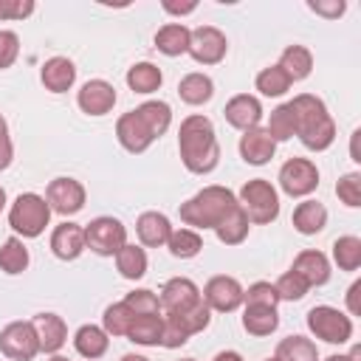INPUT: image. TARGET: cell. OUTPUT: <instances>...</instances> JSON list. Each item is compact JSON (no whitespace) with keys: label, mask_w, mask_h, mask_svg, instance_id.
<instances>
[{"label":"cell","mask_w":361,"mask_h":361,"mask_svg":"<svg viewBox=\"0 0 361 361\" xmlns=\"http://www.w3.org/2000/svg\"><path fill=\"white\" fill-rule=\"evenodd\" d=\"M178 152L189 172L195 175L212 172L220 161V144L214 135V124L200 113L186 116L178 130Z\"/></svg>","instance_id":"6da1fadb"},{"label":"cell","mask_w":361,"mask_h":361,"mask_svg":"<svg viewBox=\"0 0 361 361\" xmlns=\"http://www.w3.org/2000/svg\"><path fill=\"white\" fill-rule=\"evenodd\" d=\"M237 206V195L226 186H203L186 203H180V220L192 228H217V223Z\"/></svg>","instance_id":"7a4b0ae2"},{"label":"cell","mask_w":361,"mask_h":361,"mask_svg":"<svg viewBox=\"0 0 361 361\" xmlns=\"http://www.w3.org/2000/svg\"><path fill=\"white\" fill-rule=\"evenodd\" d=\"M48 223H51V206L42 195L23 192L14 197V203L8 209V226L14 228V234L31 240V237H39Z\"/></svg>","instance_id":"3957f363"},{"label":"cell","mask_w":361,"mask_h":361,"mask_svg":"<svg viewBox=\"0 0 361 361\" xmlns=\"http://www.w3.org/2000/svg\"><path fill=\"white\" fill-rule=\"evenodd\" d=\"M237 203L245 212L248 223L268 226V223H274L279 217V195H276L274 183L265 180V178H254V180L243 183Z\"/></svg>","instance_id":"277c9868"},{"label":"cell","mask_w":361,"mask_h":361,"mask_svg":"<svg viewBox=\"0 0 361 361\" xmlns=\"http://www.w3.org/2000/svg\"><path fill=\"white\" fill-rule=\"evenodd\" d=\"M307 330L327 344H347L353 338V319L330 305H316L307 310Z\"/></svg>","instance_id":"5b68a950"},{"label":"cell","mask_w":361,"mask_h":361,"mask_svg":"<svg viewBox=\"0 0 361 361\" xmlns=\"http://www.w3.org/2000/svg\"><path fill=\"white\" fill-rule=\"evenodd\" d=\"M127 245V226L116 217H96L85 226V248L99 257H116Z\"/></svg>","instance_id":"8992f818"},{"label":"cell","mask_w":361,"mask_h":361,"mask_svg":"<svg viewBox=\"0 0 361 361\" xmlns=\"http://www.w3.org/2000/svg\"><path fill=\"white\" fill-rule=\"evenodd\" d=\"M0 353L11 361H31L39 353V338L31 322H8L0 330Z\"/></svg>","instance_id":"52a82bcc"},{"label":"cell","mask_w":361,"mask_h":361,"mask_svg":"<svg viewBox=\"0 0 361 361\" xmlns=\"http://www.w3.org/2000/svg\"><path fill=\"white\" fill-rule=\"evenodd\" d=\"M319 186V169L307 158H288L279 169V189L290 197H307Z\"/></svg>","instance_id":"ba28073f"},{"label":"cell","mask_w":361,"mask_h":361,"mask_svg":"<svg viewBox=\"0 0 361 361\" xmlns=\"http://www.w3.org/2000/svg\"><path fill=\"white\" fill-rule=\"evenodd\" d=\"M226 51H228L226 34H223L220 28H214V25H200V28L192 31V37H189V51H186V54H189L197 65H217V62H223Z\"/></svg>","instance_id":"9c48e42d"},{"label":"cell","mask_w":361,"mask_h":361,"mask_svg":"<svg viewBox=\"0 0 361 361\" xmlns=\"http://www.w3.org/2000/svg\"><path fill=\"white\" fill-rule=\"evenodd\" d=\"M200 299L209 305V310H217V313H231L243 305V285L234 279V276H226V274H217L206 282Z\"/></svg>","instance_id":"30bf717a"},{"label":"cell","mask_w":361,"mask_h":361,"mask_svg":"<svg viewBox=\"0 0 361 361\" xmlns=\"http://www.w3.org/2000/svg\"><path fill=\"white\" fill-rule=\"evenodd\" d=\"M85 197H87L85 195V186L76 178H54L48 183V189H45V200H48L51 212L65 214V217L82 212Z\"/></svg>","instance_id":"8fae6325"},{"label":"cell","mask_w":361,"mask_h":361,"mask_svg":"<svg viewBox=\"0 0 361 361\" xmlns=\"http://www.w3.org/2000/svg\"><path fill=\"white\" fill-rule=\"evenodd\" d=\"M158 302L164 313H183L200 302V288L186 276H172L164 282Z\"/></svg>","instance_id":"7c38bea8"},{"label":"cell","mask_w":361,"mask_h":361,"mask_svg":"<svg viewBox=\"0 0 361 361\" xmlns=\"http://www.w3.org/2000/svg\"><path fill=\"white\" fill-rule=\"evenodd\" d=\"M76 104H79V110L87 113V116H104V113H110L113 104H116V87H113L110 82H104V79H90V82H85V85L79 87Z\"/></svg>","instance_id":"4fadbf2b"},{"label":"cell","mask_w":361,"mask_h":361,"mask_svg":"<svg viewBox=\"0 0 361 361\" xmlns=\"http://www.w3.org/2000/svg\"><path fill=\"white\" fill-rule=\"evenodd\" d=\"M223 116H226V121H228L231 127H237V130L245 133V130L259 127V121H262V104H259V99L251 96V93H237V96H231V99L226 102Z\"/></svg>","instance_id":"5bb4252c"},{"label":"cell","mask_w":361,"mask_h":361,"mask_svg":"<svg viewBox=\"0 0 361 361\" xmlns=\"http://www.w3.org/2000/svg\"><path fill=\"white\" fill-rule=\"evenodd\" d=\"M34 330H37V338H39V353H51L56 355L62 350V344L68 341V324L62 316L56 313H37L31 319Z\"/></svg>","instance_id":"9a60e30c"},{"label":"cell","mask_w":361,"mask_h":361,"mask_svg":"<svg viewBox=\"0 0 361 361\" xmlns=\"http://www.w3.org/2000/svg\"><path fill=\"white\" fill-rule=\"evenodd\" d=\"M116 138H118V144H121L127 152H133V155L144 152V149L155 141V138L149 135V130L144 127V121L138 118L135 110L124 113V116L116 121Z\"/></svg>","instance_id":"2e32d148"},{"label":"cell","mask_w":361,"mask_h":361,"mask_svg":"<svg viewBox=\"0 0 361 361\" xmlns=\"http://www.w3.org/2000/svg\"><path fill=\"white\" fill-rule=\"evenodd\" d=\"M274 152H276V141L265 133V127H254V130H245L240 135V155L245 164L262 166L274 158Z\"/></svg>","instance_id":"e0dca14e"},{"label":"cell","mask_w":361,"mask_h":361,"mask_svg":"<svg viewBox=\"0 0 361 361\" xmlns=\"http://www.w3.org/2000/svg\"><path fill=\"white\" fill-rule=\"evenodd\" d=\"M51 251L65 262L76 259L85 251V228L79 223H71V220L59 223L51 234Z\"/></svg>","instance_id":"ac0fdd59"},{"label":"cell","mask_w":361,"mask_h":361,"mask_svg":"<svg viewBox=\"0 0 361 361\" xmlns=\"http://www.w3.org/2000/svg\"><path fill=\"white\" fill-rule=\"evenodd\" d=\"M39 79H42L45 90H51V93H65V90H71L73 82H76V65H73L68 56H51V59L42 65Z\"/></svg>","instance_id":"d6986e66"},{"label":"cell","mask_w":361,"mask_h":361,"mask_svg":"<svg viewBox=\"0 0 361 361\" xmlns=\"http://www.w3.org/2000/svg\"><path fill=\"white\" fill-rule=\"evenodd\" d=\"M288 104H290V110H293V116H296V135L305 133V130H310V127H316L319 121L330 118L324 102H322L319 96H313V93H299V96H293Z\"/></svg>","instance_id":"ffe728a7"},{"label":"cell","mask_w":361,"mask_h":361,"mask_svg":"<svg viewBox=\"0 0 361 361\" xmlns=\"http://www.w3.org/2000/svg\"><path fill=\"white\" fill-rule=\"evenodd\" d=\"M135 234H138L141 245H147V248H161V245H166V240H169V234H172V223H169V217L161 214V212H144V214L138 217V223H135Z\"/></svg>","instance_id":"44dd1931"},{"label":"cell","mask_w":361,"mask_h":361,"mask_svg":"<svg viewBox=\"0 0 361 361\" xmlns=\"http://www.w3.org/2000/svg\"><path fill=\"white\" fill-rule=\"evenodd\" d=\"M290 271H296L310 288H316V285H324V282L330 279V259H327L322 251L307 248V251H302V254L293 259Z\"/></svg>","instance_id":"7402d4cb"},{"label":"cell","mask_w":361,"mask_h":361,"mask_svg":"<svg viewBox=\"0 0 361 361\" xmlns=\"http://www.w3.org/2000/svg\"><path fill=\"white\" fill-rule=\"evenodd\" d=\"M73 347H76V353H79L82 358L96 361V358H102V355L107 353L110 338H107V333H104L99 324H82V327L76 330V336H73Z\"/></svg>","instance_id":"603a6c76"},{"label":"cell","mask_w":361,"mask_h":361,"mask_svg":"<svg viewBox=\"0 0 361 361\" xmlns=\"http://www.w3.org/2000/svg\"><path fill=\"white\" fill-rule=\"evenodd\" d=\"M324 226H327V209H324V203H319V200H302L293 209V228L299 234L310 237V234H319Z\"/></svg>","instance_id":"cb8c5ba5"},{"label":"cell","mask_w":361,"mask_h":361,"mask_svg":"<svg viewBox=\"0 0 361 361\" xmlns=\"http://www.w3.org/2000/svg\"><path fill=\"white\" fill-rule=\"evenodd\" d=\"M189 37H192V31L183 23H166L155 34V48L166 56H180L189 51Z\"/></svg>","instance_id":"d4e9b609"},{"label":"cell","mask_w":361,"mask_h":361,"mask_svg":"<svg viewBox=\"0 0 361 361\" xmlns=\"http://www.w3.org/2000/svg\"><path fill=\"white\" fill-rule=\"evenodd\" d=\"M276 65L285 71V76H288L290 82H302V79H307L310 71H313V54H310L305 45H288V48L282 51V56H279Z\"/></svg>","instance_id":"484cf974"},{"label":"cell","mask_w":361,"mask_h":361,"mask_svg":"<svg viewBox=\"0 0 361 361\" xmlns=\"http://www.w3.org/2000/svg\"><path fill=\"white\" fill-rule=\"evenodd\" d=\"M243 327H245V333H251L257 338L271 336L279 327V313H276V307L245 305V310H243Z\"/></svg>","instance_id":"4316f807"},{"label":"cell","mask_w":361,"mask_h":361,"mask_svg":"<svg viewBox=\"0 0 361 361\" xmlns=\"http://www.w3.org/2000/svg\"><path fill=\"white\" fill-rule=\"evenodd\" d=\"M178 96L186 102V104H192V107H200V104H206L212 96H214V82L206 76V73H186L180 82H178Z\"/></svg>","instance_id":"83f0119b"},{"label":"cell","mask_w":361,"mask_h":361,"mask_svg":"<svg viewBox=\"0 0 361 361\" xmlns=\"http://www.w3.org/2000/svg\"><path fill=\"white\" fill-rule=\"evenodd\" d=\"M135 113H138V118L144 121V127L149 130L152 138H161L169 130V124H172V107L166 102H158V99L138 104Z\"/></svg>","instance_id":"f1b7e54d"},{"label":"cell","mask_w":361,"mask_h":361,"mask_svg":"<svg viewBox=\"0 0 361 361\" xmlns=\"http://www.w3.org/2000/svg\"><path fill=\"white\" fill-rule=\"evenodd\" d=\"M248 228H251V223H248L245 212H243L240 203H237V206L217 223L214 234H217V240H220L223 245H240V243L248 237Z\"/></svg>","instance_id":"f546056e"},{"label":"cell","mask_w":361,"mask_h":361,"mask_svg":"<svg viewBox=\"0 0 361 361\" xmlns=\"http://www.w3.org/2000/svg\"><path fill=\"white\" fill-rule=\"evenodd\" d=\"M161 82H164V73L152 62H135L127 71V85H130L133 93H144V96L147 93H155L161 87Z\"/></svg>","instance_id":"4dcf8cb0"},{"label":"cell","mask_w":361,"mask_h":361,"mask_svg":"<svg viewBox=\"0 0 361 361\" xmlns=\"http://www.w3.org/2000/svg\"><path fill=\"white\" fill-rule=\"evenodd\" d=\"M161 327H164V316H135L130 330H127V338L133 344H141V347H158L161 341Z\"/></svg>","instance_id":"1f68e13d"},{"label":"cell","mask_w":361,"mask_h":361,"mask_svg":"<svg viewBox=\"0 0 361 361\" xmlns=\"http://www.w3.org/2000/svg\"><path fill=\"white\" fill-rule=\"evenodd\" d=\"M274 358L276 361H319V350L305 336H288L276 344Z\"/></svg>","instance_id":"d6a6232c"},{"label":"cell","mask_w":361,"mask_h":361,"mask_svg":"<svg viewBox=\"0 0 361 361\" xmlns=\"http://www.w3.org/2000/svg\"><path fill=\"white\" fill-rule=\"evenodd\" d=\"M28 268V248L20 237H8L0 245V271L8 276H17Z\"/></svg>","instance_id":"836d02e7"},{"label":"cell","mask_w":361,"mask_h":361,"mask_svg":"<svg viewBox=\"0 0 361 361\" xmlns=\"http://www.w3.org/2000/svg\"><path fill=\"white\" fill-rule=\"evenodd\" d=\"M166 248L172 257L178 259H192L200 254L203 248V237L195 231V228H172L169 240H166Z\"/></svg>","instance_id":"e575fe53"},{"label":"cell","mask_w":361,"mask_h":361,"mask_svg":"<svg viewBox=\"0 0 361 361\" xmlns=\"http://www.w3.org/2000/svg\"><path fill=\"white\" fill-rule=\"evenodd\" d=\"M116 268L124 279H141L147 274V251L141 245H124L118 254H116Z\"/></svg>","instance_id":"d590c367"},{"label":"cell","mask_w":361,"mask_h":361,"mask_svg":"<svg viewBox=\"0 0 361 361\" xmlns=\"http://www.w3.org/2000/svg\"><path fill=\"white\" fill-rule=\"evenodd\" d=\"M265 133H268L276 144H279V141H288V138H293V135H296V116H293V110H290V104H288V102L271 110Z\"/></svg>","instance_id":"8d00e7d4"},{"label":"cell","mask_w":361,"mask_h":361,"mask_svg":"<svg viewBox=\"0 0 361 361\" xmlns=\"http://www.w3.org/2000/svg\"><path fill=\"white\" fill-rule=\"evenodd\" d=\"M333 259L341 271H358L361 268V237L344 234L333 243Z\"/></svg>","instance_id":"74e56055"},{"label":"cell","mask_w":361,"mask_h":361,"mask_svg":"<svg viewBox=\"0 0 361 361\" xmlns=\"http://www.w3.org/2000/svg\"><path fill=\"white\" fill-rule=\"evenodd\" d=\"M133 319H135V316L130 313V307H127L124 302H113V305H107V307H104L102 330H104L107 336H127V330H130Z\"/></svg>","instance_id":"f35d334b"},{"label":"cell","mask_w":361,"mask_h":361,"mask_svg":"<svg viewBox=\"0 0 361 361\" xmlns=\"http://www.w3.org/2000/svg\"><path fill=\"white\" fill-rule=\"evenodd\" d=\"M257 90L262 93V96H282V93H288V87L293 85L288 76H285V71L279 68V65H271V68H262L259 73H257Z\"/></svg>","instance_id":"ab89813d"},{"label":"cell","mask_w":361,"mask_h":361,"mask_svg":"<svg viewBox=\"0 0 361 361\" xmlns=\"http://www.w3.org/2000/svg\"><path fill=\"white\" fill-rule=\"evenodd\" d=\"M299 141H302L307 149H313V152H322V149H327V147L336 141V121H333V118H324V121H319L316 127H310V130L299 133Z\"/></svg>","instance_id":"60d3db41"},{"label":"cell","mask_w":361,"mask_h":361,"mask_svg":"<svg viewBox=\"0 0 361 361\" xmlns=\"http://www.w3.org/2000/svg\"><path fill=\"white\" fill-rule=\"evenodd\" d=\"M124 305L130 307L133 316H158L161 313V302L149 288H135L124 296Z\"/></svg>","instance_id":"b9f144b4"},{"label":"cell","mask_w":361,"mask_h":361,"mask_svg":"<svg viewBox=\"0 0 361 361\" xmlns=\"http://www.w3.org/2000/svg\"><path fill=\"white\" fill-rule=\"evenodd\" d=\"M192 336H189V330L183 327V322L175 316V313H164V327H161V347H166V350H178V347H183L186 341H189Z\"/></svg>","instance_id":"7bdbcfd3"},{"label":"cell","mask_w":361,"mask_h":361,"mask_svg":"<svg viewBox=\"0 0 361 361\" xmlns=\"http://www.w3.org/2000/svg\"><path fill=\"white\" fill-rule=\"evenodd\" d=\"M276 293H279V302L285 299V302H299L307 290H310V285L296 274V271H285L279 279H276Z\"/></svg>","instance_id":"ee69618b"},{"label":"cell","mask_w":361,"mask_h":361,"mask_svg":"<svg viewBox=\"0 0 361 361\" xmlns=\"http://www.w3.org/2000/svg\"><path fill=\"white\" fill-rule=\"evenodd\" d=\"M336 195H338V200H341L344 206L358 209V206H361V175H358V172L341 175L338 183H336Z\"/></svg>","instance_id":"f6af8a7d"},{"label":"cell","mask_w":361,"mask_h":361,"mask_svg":"<svg viewBox=\"0 0 361 361\" xmlns=\"http://www.w3.org/2000/svg\"><path fill=\"white\" fill-rule=\"evenodd\" d=\"M180 322H183V327L189 330V336H195V333H203L206 327H209V322H212V310H209V305L200 299L195 307H189V310H183V313H175Z\"/></svg>","instance_id":"bcb514c9"},{"label":"cell","mask_w":361,"mask_h":361,"mask_svg":"<svg viewBox=\"0 0 361 361\" xmlns=\"http://www.w3.org/2000/svg\"><path fill=\"white\" fill-rule=\"evenodd\" d=\"M243 302L245 305H262V307H276L279 305V293L271 282H254L248 285V290H243Z\"/></svg>","instance_id":"7dc6e473"},{"label":"cell","mask_w":361,"mask_h":361,"mask_svg":"<svg viewBox=\"0 0 361 361\" xmlns=\"http://www.w3.org/2000/svg\"><path fill=\"white\" fill-rule=\"evenodd\" d=\"M20 56V37L14 31H0V71L11 68Z\"/></svg>","instance_id":"c3c4849f"},{"label":"cell","mask_w":361,"mask_h":361,"mask_svg":"<svg viewBox=\"0 0 361 361\" xmlns=\"http://www.w3.org/2000/svg\"><path fill=\"white\" fill-rule=\"evenodd\" d=\"M34 11V0H0V20H23Z\"/></svg>","instance_id":"681fc988"},{"label":"cell","mask_w":361,"mask_h":361,"mask_svg":"<svg viewBox=\"0 0 361 361\" xmlns=\"http://www.w3.org/2000/svg\"><path fill=\"white\" fill-rule=\"evenodd\" d=\"M307 8H310V11H316V14H322V17L336 20V17H341V14H344L347 3H344V0H310V3H307Z\"/></svg>","instance_id":"f907efd6"},{"label":"cell","mask_w":361,"mask_h":361,"mask_svg":"<svg viewBox=\"0 0 361 361\" xmlns=\"http://www.w3.org/2000/svg\"><path fill=\"white\" fill-rule=\"evenodd\" d=\"M358 293H361V279H355V282L350 285V290H347V310H350V316H358V313H361Z\"/></svg>","instance_id":"816d5d0a"},{"label":"cell","mask_w":361,"mask_h":361,"mask_svg":"<svg viewBox=\"0 0 361 361\" xmlns=\"http://www.w3.org/2000/svg\"><path fill=\"white\" fill-rule=\"evenodd\" d=\"M195 8H197V3H195V0H192V3H180V6H178V3L164 0V11H169V14H180V17H183V14H192Z\"/></svg>","instance_id":"f5cc1de1"},{"label":"cell","mask_w":361,"mask_h":361,"mask_svg":"<svg viewBox=\"0 0 361 361\" xmlns=\"http://www.w3.org/2000/svg\"><path fill=\"white\" fill-rule=\"evenodd\" d=\"M11 158H14V147H11V138H8V141L0 144V172L11 164Z\"/></svg>","instance_id":"db71d44e"},{"label":"cell","mask_w":361,"mask_h":361,"mask_svg":"<svg viewBox=\"0 0 361 361\" xmlns=\"http://www.w3.org/2000/svg\"><path fill=\"white\" fill-rule=\"evenodd\" d=\"M212 361H243V355H240L237 350H223V353H217Z\"/></svg>","instance_id":"11a10c76"},{"label":"cell","mask_w":361,"mask_h":361,"mask_svg":"<svg viewBox=\"0 0 361 361\" xmlns=\"http://www.w3.org/2000/svg\"><path fill=\"white\" fill-rule=\"evenodd\" d=\"M358 358V350H353L350 355H341V353H336V355H327L324 361H355Z\"/></svg>","instance_id":"9f6ffc18"},{"label":"cell","mask_w":361,"mask_h":361,"mask_svg":"<svg viewBox=\"0 0 361 361\" xmlns=\"http://www.w3.org/2000/svg\"><path fill=\"white\" fill-rule=\"evenodd\" d=\"M3 141H8V124H6V118L0 116V144Z\"/></svg>","instance_id":"6f0895ef"},{"label":"cell","mask_w":361,"mask_h":361,"mask_svg":"<svg viewBox=\"0 0 361 361\" xmlns=\"http://www.w3.org/2000/svg\"><path fill=\"white\" fill-rule=\"evenodd\" d=\"M121 361H149L147 355H138V353H127V355H121Z\"/></svg>","instance_id":"680465c9"},{"label":"cell","mask_w":361,"mask_h":361,"mask_svg":"<svg viewBox=\"0 0 361 361\" xmlns=\"http://www.w3.org/2000/svg\"><path fill=\"white\" fill-rule=\"evenodd\" d=\"M3 206H6V189L0 186V212H3Z\"/></svg>","instance_id":"91938a15"},{"label":"cell","mask_w":361,"mask_h":361,"mask_svg":"<svg viewBox=\"0 0 361 361\" xmlns=\"http://www.w3.org/2000/svg\"><path fill=\"white\" fill-rule=\"evenodd\" d=\"M48 361H68V358H62V355H51Z\"/></svg>","instance_id":"94428289"},{"label":"cell","mask_w":361,"mask_h":361,"mask_svg":"<svg viewBox=\"0 0 361 361\" xmlns=\"http://www.w3.org/2000/svg\"><path fill=\"white\" fill-rule=\"evenodd\" d=\"M180 361H195V358H180Z\"/></svg>","instance_id":"6125c7cd"},{"label":"cell","mask_w":361,"mask_h":361,"mask_svg":"<svg viewBox=\"0 0 361 361\" xmlns=\"http://www.w3.org/2000/svg\"><path fill=\"white\" fill-rule=\"evenodd\" d=\"M265 361H276V358H265Z\"/></svg>","instance_id":"be15d7a7"}]
</instances>
